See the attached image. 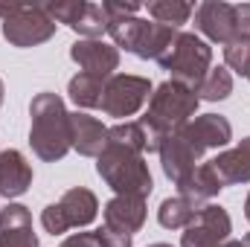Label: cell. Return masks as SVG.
Returning a JSON list of instances; mask_svg holds the SVG:
<instances>
[{"label": "cell", "mask_w": 250, "mask_h": 247, "mask_svg": "<svg viewBox=\"0 0 250 247\" xmlns=\"http://www.w3.org/2000/svg\"><path fill=\"white\" fill-rule=\"evenodd\" d=\"M102 9H105L108 21H114V18H134L143 6H140V3H117V0H105Z\"/></svg>", "instance_id": "28"}, {"label": "cell", "mask_w": 250, "mask_h": 247, "mask_svg": "<svg viewBox=\"0 0 250 247\" xmlns=\"http://www.w3.org/2000/svg\"><path fill=\"white\" fill-rule=\"evenodd\" d=\"M102 215H105V224H108V227L134 236V233L146 224V198L117 195V198H111V201L105 204Z\"/></svg>", "instance_id": "16"}, {"label": "cell", "mask_w": 250, "mask_h": 247, "mask_svg": "<svg viewBox=\"0 0 250 247\" xmlns=\"http://www.w3.org/2000/svg\"><path fill=\"white\" fill-rule=\"evenodd\" d=\"M96 172L117 195H131V198H148L151 195V172L148 163L140 151H131L123 145L108 143L102 154L96 157Z\"/></svg>", "instance_id": "3"}, {"label": "cell", "mask_w": 250, "mask_h": 247, "mask_svg": "<svg viewBox=\"0 0 250 247\" xmlns=\"http://www.w3.org/2000/svg\"><path fill=\"white\" fill-rule=\"evenodd\" d=\"M32 184V166L26 157L15 148L0 151V195L3 198H18Z\"/></svg>", "instance_id": "17"}, {"label": "cell", "mask_w": 250, "mask_h": 247, "mask_svg": "<svg viewBox=\"0 0 250 247\" xmlns=\"http://www.w3.org/2000/svg\"><path fill=\"white\" fill-rule=\"evenodd\" d=\"M198 209H204V206L192 204V201L184 198V195H175V198H166V201L160 204V209H157V221H160L166 230H184L189 221L198 215Z\"/></svg>", "instance_id": "20"}, {"label": "cell", "mask_w": 250, "mask_h": 247, "mask_svg": "<svg viewBox=\"0 0 250 247\" xmlns=\"http://www.w3.org/2000/svg\"><path fill=\"white\" fill-rule=\"evenodd\" d=\"M195 29L215 44H233L236 38V6L221 0H204L195 9Z\"/></svg>", "instance_id": "10"}, {"label": "cell", "mask_w": 250, "mask_h": 247, "mask_svg": "<svg viewBox=\"0 0 250 247\" xmlns=\"http://www.w3.org/2000/svg\"><path fill=\"white\" fill-rule=\"evenodd\" d=\"M245 218L250 221V195H248V201H245Z\"/></svg>", "instance_id": "32"}, {"label": "cell", "mask_w": 250, "mask_h": 247, "mask_svg": "<svg viewBox=\"0 0 250 247\" xmlns=\"http://www.w3.org/2000/svg\"><path fill=\"white\" fill-rule=\"evenodd\" d=\"M198 93L181 84V82H163L151 99H148V111L140 120L143 131H146V151H160V143L169 134H178L184 125L195 117L198 111Z\"/></svg>", "instance_id": "1"}, {"label": "cell", "mask_w": 250, "mask_h": 247, "mask_svg": "<svg viewBox=\"0 0 250 247\" xmlns=\"http://www.w3.org/2000/svg\"><path fill=\"white\" fill-rule=\"evenodd\" d=\"M221 189H224V184H221V178L215 175L212 163H201V166H195L192 175H187V178L178 184V195L189 198V201L198 204V206H207Z\"/></svg>", "instance_id": "19"}, {"label": "cell", "mask_w": 250, "mask_h": 247, "mask_svg": "<svg viewBox=\"0 0 250 247\" xmlns=\"http://www.w3.org/2000/svg\"><path fill=\"white\" fill-rule=\"evenodd\" d=\"M70 137H73V148L84 157H99L102 148L108 145V128L90 114H70Z\"/></svg>", "instance_id": "15"}, {"label": "cell", "mask_w": 250, "mask_h": 247, "mask_svg": "<svg viewBox=\"0 0 250 247\" xmlns=\"http://www.w3.org/2000/svg\"><path fill=\"white\" fill-rule=\"evenodd\" d=\"M148 247H172V245H166V242H154V245H148Z\"/></svg>", "instance_id": "33"}, {"label": "cell", "mask_w": 250, "mask_h": 247, "mask_svg": "<svg viewBox=\"0 0 250 247\" xmlns=\"http://www.w3.org/2000/svg\"><path fill=\"white\" fill-rule=\"evenodd\" d=\"M96 242H99V247H131V236L105 224L96 230Z\"/></svg>", "instance_id": "27"}, {"label": "cell", "mask_w": 250, "mask_h": 247, "mask_svg": "<svg viewBox=\"0 0 250 247\" xmlns=\"http://www.w3.org/2000/svg\"><path fill=\"white\" fill-rule=\"evenodd\" d=\"M236 38L239 41H250V3H239L236 6Z\"/></svg>", "instance_id": "29"}, {"label": "cell", "mask_w": 250, "mask_h": 247, "mask_svg": "<svg viewBox=\"0 0 250 247\" xmlns=\"http://www.w3.org/2000/svg\"><path fill=\"white\" fill-rule=\"evenodd\" d=\"M70 59L82 67V73H90L96 79H111L120 67V50L105 44L102 38H79L70 47Z\"/></svg>", "instance_id": "11"}, {"label": "cell", "mask_w": 250, "mask_h": 247, "mask_svg": "<svg viewBox=\"0 0 250 247\" xmlns=\"http://www.w3.org/2000/svg\"><path fill=\"white\" fill-rule=\"evenodd\" d=\"M102 90H105V79H96L90 73H79L67 84V93L79 108H99L102 105Z\"/></svg>", "instance_id": "21"}, {"label": "cell", "mask_w": 250, "mask_h": 247, "mask_svg": "<svg viewBox=\"0 0 250 247\" xmlns=\"http://www.w3.org/2000/svg\"><path fill=\"white\" fill-rule=\"evenodd\" d=\"M221 247H250V233L245 239H239V242H227V245H221Z\"/></svg>", "instance_id": "31"}, {"label": "cell", "mask_w": 250, "mask_h": 247, "mask_svg": "<svg viewBox=\"0 0 250 247\" xmlns=\"http://www.w3.org/2000/svg\"><path fill=\"white\" fill-rule=\"evenodd\" d=\"M96 212H99L96 195L84 186H76V189L64 192L59 204H50L41 212V224L50 236H62L73 227H87L96 218Z\"/></svg>", "instance_id": "7"}, {"label": "cell", "mask_w": 250, "mask_h": 247, "mask_svg": "<svg viewBox=\"0 0 250 247\" xmlns=\"http://www.w3.org/2000/svg\"><path fill=\"white\" fill-rule=\"evenodd\" d=\"M209 62H212L209 44L198 38L195 32H181L178 41L169 47V53L160 59V67L172 73V82H181L192 90H198V84L209 73Z\"/></svg>", "instance_id": "6"}, {"label": "cell", "mask_w": 250, "mask_h": 247, "mask_svg": "<svg viewBox=\"0 0 250 247\" xmlns=\"http://www.w3.org/2000/svg\"><path fill=\"white\" fill-rule=\"evenodd\" d=\"M146 9H148V15L157 23L172 26V29H178L181 23L189 21V15H195V6L192 3H184V0H151Z\"/></svg>", "instance_id": "23"}, {"label": "cell", "mask_w": 250, "mask_h": 247, "mask_svg": "<svg viewBox=\"0 0 250 247\" xmlns=\"http://www.w3.org/2000/svg\"><path fill=\"white\" fill-rule=\"evenodd\" d=\"M224 64L239 76H250V41H233L224 47Z\"/></svg>", "instance_id": "26"}, {"label": "cell", "mask_w": 250, "mask_h": 247, "mask_svg": "<svg viewBox=\"0 0 250 247\" xmlns=\"http://www.w3.org/2000/svg\"><path fill=\"white\" fill-rule=\"evenodd\" d=\"M0 18H3V38L18 47H38L56 35V21L47 15L44 6H29V3H0Z\"/></svg>", "instance_id": "5"}, {"label": "cell", "mask_w": 250, "mask_h": 247, "mask_svg": "<svg viewBox=\"0 0 250 247\" xmlns=\"http://www.w3.org/2000/svg\"><path fill=\"white\" fill-rule=\"evenodd\" d=\"M151 99V82L143 79V76H131V73H114L108 82H105V90H102V111L108 117H134L146 102Z\"/></svg>", "instance_id": "8"}, {"label": "cell", "mask_w": 250, "mask_h": 247, "mask_svg": "<svg viewBox=\"0 0 250 247\" xmlns=\"http://www.w3.org/2000/svg\"><path fill=\"white\" fill-rule=\"evenodd\" d=\"M70 29L79 32L82 38H102V32H108V15H105L102 3L82 0L79 18H76V23H73Z\"/></svg>", "instance_id": "22"}, {"label": "cell", "mask_w": 250, "mask_h": 247, "mask_svg": "<svg viewBox=\"0 0 250 247\" xmlns=\"http://www.w3.org/2000/svg\"><path fill=\"white\" fill-rule=\"evenodd\" d=\"M0 247H38L32 230V215L21 204H9L0 209Z\"/></svg>", "instance_id": "14"}, {"label": "cell", "mask_w": 250, "mask_h": 247, "mask_svg": "<svg viewBox=\"0 0 250 247\" xmlns=\"http://www.w3.org/2000/svg\"><path fill=\"white\" fill-rule=\"evenodd\" d=\"M59 247H99V242H96V233H73Z\"/></svg>", "instance_id": "30"}, {"label": "cell", "mask_w": 250, "mask_h": 247, "mask_svg": "<svg viewBox=\"0 0 250 247\" xmlns=\"http://www.w3.org/2000/svg\"><path fill=\"white\" fill-rule=\"evenodd\" d=\"M108 35L114 38V47H123L137 59H154L160 62L169 47L178 41V29L163 26L157 21H140V18H114L108 21Z\"/></svg>", "instance_id": "4"}, {"label": "cell", "mask_w": 250, "mask_h": 247, "mask_svg": "<svg viewBox=\"0 0 250 247\" xmlns=\"http://www.w3.org/2000/svg\"><path fill=\"white\" fill-rule=\"evenodd\" d=\"M181 137L198 154H204L207 148H224L233 140V125L227 123L221 114H204V117L189 120L181 128Z\"/></svg>", "instance_id": "12"}, {"label": "cell", "mask_w": 250, "mask_h": 247, "mask_svg": "<svg viewBox=\"0 0 250 247\" xmlns=\"http://www.w3.org/2000/svg\"><path fill=\"white\" fill-rule=\"evenodd\" d=\"M108 143L143 154L146 151V131H143L140 123H120V125H114V128H108Z\"/></svg>", "instance_id": "25"}, {"label": "cell", "mask_w": 250, "mask_h": 247, "mask_svg": "<svg viewBox=\"0 0 250 247\" xmlns=\"http://www.w3.org/2000/svg\"><path fill=\"white\" fill-rule=\"evenodd\" d=\"M29 117H32V128H29V145L32 151L47 160L56 163L73 148V137H70V114L64 108L62 96L44 90L32 99L29 105Z\"/></svg>", "instance_id": "2"}, {"label": "cell", "mask_w": 250, "mask_h": 247, "mask_svg": "<svg viewBox=\"0 0 250 247\" xmlns=\"http://www.w3.org/2000/svg\"><path fill=\"white\" fill-rule=\"evenodd\" d=\"M0 105H3V82H0Z\"/></svg>", "instance_id": "34"}, {"label": "cell", "mask_w": 250, "mask_h": 247, "mask_svg": "<svg viewBox=\"0 0 250 247\" xmlns=\"http://www.w3.org/2000/svg\"><path fill=\"white\" fill-rule=\"evenodd\" d=\"M157 154H160V163H163V175L175 186L181 184L187 175H192L195 166H198V160H201V154L181 137V131L178 134H169L160 143V151Z\"/></svg>", "instance_id": "13"}, {"label": "cell", "mask_w": 250, "mask_h": 247, "mask_svg": "<svg viewBox=\"0 0 250 247\" xmlns=\"http://www.w3.org/2000/svg\"><path fill=\"white\" fill-rule=\"evenodd\" d=\"M230 233H233V221L227 209L218 204H207L184 227L181 247H221L230 242Z\"/></svg>", "instance_id": "9"}, {"label": "cell", "mask_w": 250, "mask_h": 247, "mask_svg": "<svg viewBox=\"0 0 250 247\" xmlns=\"http://www.w3.org/2000/svg\"><path fill=\"white\" fill-rule=\"evenodd\" d=\"M198 99H207V102H221L233 93V76L227 67H209V73L204 76V82L198 84Z\"/></svg>", "instance_id": "24"}, {"label": "cell", "mask_w": 250, "mask_h": 247, "mask_svg": "<svg viewBox=\"0 0 250 247\" xmlns=\"http://www.w3.org/2000/svg\"><path fill=\"white\" fill-rule=\"evenodd\" d=\"M248 79H250V76H248Z\"/></svg>", "instance_id": "35"}, {"label": "cell", "mask_w": 250, "mask_h": 247, "mask_svg": "<svg viewBox=\"0 0 250 247\" xmlns=\"http://www.w3.org/2000/svg\"><path fill=\"white\" fill-rule=\"evenodd\" d=\"M215 175L221 178L224 186H233V184H248L250 181V137H245L239 145L221 151L215 160H209Z\"/></svg>", "instance_id": "18"}]
</instances>
